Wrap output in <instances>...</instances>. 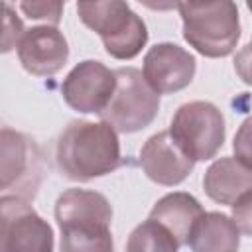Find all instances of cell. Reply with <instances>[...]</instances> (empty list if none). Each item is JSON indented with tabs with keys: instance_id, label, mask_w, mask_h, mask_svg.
<instances>
[{
	"instance_id": "8992f818",
	"label": "cell",
	"mask_w": 252,
	"mask_h": 252,
	"mask_svg": "<svg viewBox=\"0 0 252 252\" xmlns=\"http://www.w3.org/2000/svg\"><path fill=\"white\" fill-rule=\"evenodd\" d=\"M169 134L193 161H207L224 144V116L213 102H185L173 114Z\"/></svg>"
},
{
	"instance_id": "d6986e66",
	"label": "cell",
	"mask_w": 252,
	"mask_h": 252,
	"mask_svg": "<svg viewBox=\"0 0 252 252\" xmlns=\"http://www.w3.org/2000/svg\"><path fill=\"white\" fill-rule=\"evenodd\" d=\"M26 30L20 22V18L14 14L10 4H4V33H2V51L8 53L14 45L18 47L20 39L24 37Z\"/></svg>"
},
{
	"instance_id": "9a60e30c",
	"label": "cell",
	"mask_w": 252,
	"mask_h": 252,
	"mask_svg": "<svg viewBox=\"0 0 252 252\" xmlns=\"http://www.w3.org/2000/svg\"><path fill=\"white\" fill-rule=\"evenodd\" d=\"M189 246L193 252H238L240 230L232 217L211 211L197 222L189 238Z\"/></svg>"
},
{
	"instance_id": "3957f363",
	"label": "cell",
	"mask_w": 252,
	"mask_h": 252,
	"mask_svg": "<svg viewBox=\"0 0 252 252\" xmlns=\"http://www.w3.org/2000/svg\"><path fill=\"white\" fill-rule=\"evenodd\" d=\"M183 20V37L203 57H226L240 39L238 6L220 2H177Z\"/></svg>"
},
{
	"instance_id": "7a4b0ae2",
	"label": "cell",
	"mask_w": 252,
	"mask_h": 252,
	"mask_svg": "<svg viewBox=\"0 0 252 252\" xmlns=\"http://www.w3.org/2000/svg\"><path fill=\"white\" fill-rule=\"evenodd\" d=\"M55 220L61 230L59 252H114L112 207L98 191H63L55 203Z\"/></svg>"
},
{
	"instance_id": "44dd1931",
	"label": "cell",
	"mask_w": 252,
	"mask_h": 252,
	"mask_svg": "<svg viewBox=\"0 0 252 252\" xmlns=\"http://www.w3.org/2000/svg\"><path fill=\"white\" fill-rule=\"evenodd\" d=\"M234 71L242 83L252 87V39L234 55Z\"/></svg>"
},
{
	"instance_id": "30bf717a",
	"label": "cell",
	"mask_w": 252,
	"mask_h": 252,
	"mask_svg": "<svg viewBox=\"0 0 252 252\" xmlns=\"http://www.w3.org/2000/svg\"><path fill=\"white\" fill-rule=\"evenodd\" d=\"M197 71L195 57L177 43H156L144 55V79L158 94H171L191 85Z\"/></svg>"
},
{
	"instance_id": "4fadbf2b",
	"label": "cell",
	"mask_w": 252,
	"mask_h": 252,
	"mask_svg": "<svg viewBox=\"0 0 252 252\" xmlns=\"http://www.w3.org/2000/svg\"><path fill=\"white\" fill-rule=\"evenodd\" d=\"M203 215L205 211L201 203L183 191L163 195L150 211V219L165 226L179 246L189 244V238Z\"/></svg>"
},
{
	"instance_id": "ffe728a7",
	"label": "cell",
	"mask_w": 252,
	"mask_h": 252,
	"mask_svg": "<svg viewBox=\"0 0 252 252\" xmlns=\"http://www.w3.org/2000/svg\"><path fill=\"white\" fill-rule=\"evenodd\" d=\"M232 220L242 234L252 236V189L232 205Z\"/></svg>"
},
{
	"instance_id": "5b68a950",
	"label": "cell",
	"mask_w": 252,
	"mask_h": 252,
	"mask_svg": "<svg viewBox=\"0 0 252 252\" xmlns=\"http://www.w3.org/2000/svg\"><path fill=\"white\" fill-rule=\"evenodd\" d=\"M114 75L116 91L108 106L98 114L100 120L124 134L144 130L154 122L159 110V94L148 85L144 73L136 67H120Z\"/></svg>"
},
{
	"instance_id": "7402d4cb",
	"label": "cell",
	"mask_w": 252,
	"mask_h": 252,
	"mask_svg": "<svg viewBox=\"0 0 252 252\" xmlns=\"http://www.w3.org/2000/svg\"><path fill=\"white\" fill-rule=\"evenodd\" d=\"M246 6H248V10H250V12H252V2H248V4H246Z\"/></svg>"
},
{
	"instance_id": "ba28073f",
	"label": "cell",
	"mask_w": 252,
	"mask_h": 252,
	"mask_svg": "<svg viewBox=\"0 0 252 252\" xmlns=\"http://www.w3.org/2000/svg\"><path fill=\"white\" fill-rule=\"evenodd\" d=\"M41 181V154L33 140L2 128V189L8 195L16 189V197L30 201L35 197Z\"/></svg>"
},
{
	"instance_id": "e0dca14e",
	"label": "cell",
	"mask_w": 252,
	"mask_h": 252,
	"mask_svg": "<svg viewBox=\"0 0 252 252\" xmlns=\"http://www.w3.org/2000/svg\"><path fill=\"white\" fill-rule=\"evenodd\" d=\"M232 152L240 163L252 169V116H248L236 130L232 140Z\"/></svg>"
},
{
	"instance_id": "277c9868",
	"label": "cell",
	"mask_w": 252,
	"mask_h": 252,
	"mask_svg": "<svg viewBox=\"0 0 252 252\" xmlns=\"http://www.w3.org/2000/svg\"><path fill=\"white\" fill-rule=\"evenodd\" d=\"M77 14L87 28L100 35L106 53L114 59L136 57L148 41L146 24L128 2H79Z\"/></svg>"
},
{
	"instance_id": "2e32d148",
	"label": "cell",
	"mask_w": 252,
	"mask_h": 252,
	"mask_svg": "<svg viewBox=\"0 0 252 252\" xmlns=\"http://www.w3.org/2000/svg\"><path fill=\"white\" fill-rule=\"evenodd\" d=\"M177 248L171 232L152 219L138 224L126 242V252H177Z\"/></svg>"
},
{
	"instance_id": "6da1fadb",
	"label": "cell",
	"mask_w": 252,
	"mask_h": 252,
	"mask_svg": "<svg viewBox=\"0 0 252 252\" xmlns=\"http://www.w3.org/2000/svg\"><path fill=\"white\" fill-rule=\"evenodd\" d=\"M55 158L67 179L85 183L120 165V140L106 122L71 120L57 138Z\"/></svg>"
},
{
	"instance_id": "52a82bcc",
	"label": "cell",
	"mask_w": 252,
	"mask_h": 252,
	"mask_svg": "<svg viewBox=\"0 0 252 252\" xmlns=\"http://www.w3.org/2000/svg\"><path fill=\"white\" fill-rule=\"evenodd\" d=\"M0 252H53V230L30 205L16 195H2Z\"/></svg>"
},
{
	"instance_id": "ac0fdd59",
	"label": "cell",
	"mask_w": 252,
	"mask_h": 252,
	"mask_svg": "<svg viewBox=\"0 0 252 252\" xmlns=\"http://www.w3.org/2000/svg\"><path fill=\"white\" fill-rule=\"evenodd\" d=\"M22 12L32 20H47L53 26L59 24L63 4L61 2H22Z\"/></svg>"
},
{
	"instance_id": "5bb4252c",
	"label": "cell",
	"mask_w": 252,
	"mask_h": 252,
	"mask_svg": "<svg viewBox=\"0 0 252 252\" xmlns=\"http://www.w3.org/2000/svg\"><path fill=\"white\" fill-rule=\"evenodd\" d=\"M203 189L215 203L234 205L246 191L252 189V169L236 158H219L205 171Z\"/></svg>"
},
{
	"instance_id": "8fae6325",
	"label": "cell",
	"mask_w": 252,
	"mask_h": 252,
	"mask_svg": "<svg viewBox=\"0 0 252 252\" xmlns=\"http://www.w3.org/2000/svg\"><path fill=\"white\" fill-rule=\"evenodd\" d=\"M18 59L30 75L51 77L67 63L69 45L55 26H33L18 43Z\"/></svg>"
},
{
	"instance_id": "7c38bea8",
	"label": "cell",
	"mask_w": 252,
	"mask_h": 252,
	"mask_svg": "<svg viewBox=\"0 0 252 252\" xmlns=\"http://www.w3.org/2000/svg\"><path fill=\"white\" fill-rule=\"evenodd\" d=\"M140 165L154 183L173 187L185 181L195 161L173 142L169 130H161L144 142L140 150Z\"/></svg>"
},
{
	"instance_id": "9c48e42d",
	"label": "cell",
	"mask_w": 252,
	"mask_h": 252,
	"mask_svg": "<svg viewBox=\"0 0 252 252\" xmlns=\"http://www.w3.org/2000/svg\"><path fill=\"white\" fill-rule=\"evenodd\" d=\"M116 91V75L104 63L85 59L63 79L61 94L65 102L83 114H100Z\"/></svg>"
}]
</instances>
